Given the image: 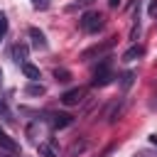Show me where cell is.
Masks as SVG:
<instances>
[{
	"label": "cell",
	"instance_id": "10",
	"mask_svg": "<svg viewBox=\"0 0 157 157\" xmlns=\"http://www.w3.org/2000/svg\"><path fill=\"white\" fill-rule=\"evenodd\" d=\"M27 52H29V49H27V44H25V42H17V44L12 47V56H15V61H22V64H25Z\"/></svg>",
	"mask_w": 157,
	"mask_h": 157
},
{
	"label": "cell",
	"instance_id": "5",
	"mask_svg": "<svg viewBox=\"0 0 157 157\" xmlns=\"http://www.w3.org/2000/svg\"><path fill=\"white\" fill-rule=\"evenodd\" d=\"M27 34H29V39H32V47H34V49H47V47H49V44H47V37H44V32H42V29L29 27V29H27Z\"/></svg>",
	"mask_w": 157,
	"mask_h": 157
},
{
	"label": "cell",
	"instance_id": "3",
	"mask_svg": "<svg viewBox=\"0 0 157 157\" xmlns=\"http://www.w3.org/2000/svg\"><path fill=\"white\" fill-rule=\"evenodd\" d=\"M113 44H115V37H108V39H103V42H96V44H91L88 49H83L81 52V61H91V59H103L105 56V52L108 49H113Z\"/></svg>",
	"mask_w": 157,
	"mask_h": 157
},
{
	"label": "cell",
	"instance_id": "12",
	"mask_svg": "<svg viewBox=\"0 0 157 157\" xmlns=\"http://www.w3.org/2000/svg\"><path fill=\"white\" fill-rule=\"evenodd\" d=\"M54 78H56L59 83H69V81H71V74H69L66 69H54Z\"/></svg>",
	"mask_w": 157,
	"mask_h": 157
},
{
	"label": "cell",
	"instance_id": "1",
	"mask_svg": "<svg viewBox=\"0 0 157 157\" xmlns=\"http://www.w3.org/2000/svg\"><path fill=\"white\" fill-rule=\"evenodd\" d=\"M113 78H115V74H113V59H110V56H103V61H101V64L96 66V71H93L91 86H93V88H103V86L113 83Z\"/></svg>",
	"mask_w": 157,
	"mask_h": 157
},
{
	"label": "cell",
	"instance_id": "16",
	"mask_svg": "<svg viewBox=\"0 0 157 157\" xmlns=\"http://www.w3.org/2000/svg\"><path fill=\"white\" fill-rule=\"evenodd\" d=\"M32 5H34L37 10H47V7H49V0H32Z\"/></svg>",
	"mask_w": 157,
	"mask_h": 157
},
{
	"label": "cell",
	"instance_id": "21",
	"mask_svg": "<svg viewBox=\"0 0 157 157\" xmlns=\"http://www.w3.org/2000/svg\"><path fill=\"white\" fill-rule=\"evenodd\" d=\"M0 157H2V155H0Z\"/></svg>",
	"mask_w": 157,
	"mask_h": 157
},
{
	"label": "cell",
	"instance_id": "15",
	"mask_svg": "<svg viewBox=\"0 0 157 157\" xmlns=\"http://www.w3.org/2000/svg\"><path fill=\"white\" fill-rule=\"evenodd\" d=\"M147 15H150V17H157V0H150V5H147Z\"/></svg>",
	"mask_w": 157,
	"mask_h": 157
},
{
	"label": "cell",
	"instance_id": "20",
	"mask_svg": "<svg viewBox=\"0 0 157 157\" xmlns=\"http://www.w3.org/2000/svg\"><path fill=\"white\" fill-rule=\"evenodd\" d=\"M0 83H2V71H0Z\"/></svg>",
	"mask_w": 157,
	"mask_h": 157
},
{
	"label": "cell",
	"instance_id": "8",
	"mask_svg": "<svg viewBox=\"0 0 157 157\" xmlns=\"http://www.w3.org/2000/svg\"><path fill=\"white\" fill-rule=\"evenodd\" d=\"M0 147H2V150H7V152H17V142H15V140H12L2 128H0Z\"/></svg>",
	"mask_w": 157,
	"mask_h": 157
},
{
	"label": "cell",
	"instance_id": "4",
	"mask_svg": "<svg viewBox=\"0 0 157 157\" xmlns=\"http://www.w3.org/2000/svg\"><path fill=\"white\" fill-rule=\"evenodd\" d=\"M86 96V88H69L66 93H61V103L64 105H78Z\"/></svg>",
	"mask_w": 157,
	"mask_h": 157
},
{
	"label": "cell",
	"instance_id": "9",
	"mask_svg": "<svg viewBox=\"0 0 157 157\" xmlns=\"http://www.w3.org/2000/svg\"><path fill=\"white\" fill-rule=\"evenodd\" d=\"M22 74H25V76H27L29 81H39V78H42L39 69H37L34 64H29V61H25V64H22Z\"/></svg>",
	"mask_w": 157,
	"mask_h": 157
},
{
	"label": "cell",
	"instance_id": "14",
	"mask_svg": "<svg viewBox=\"0 0 157 157\" xmlns=\"http://www.w3.org/2000/svg\"><path fill=\"white\" fill-rule=\"evenodd\" d=\"M7 34V15L5 12H0V39Z\"/></svg>",
	"mask_w": 157,
	"mask_h": 157
},
{
	"label": "cell",
	"instance_id": "17",
	"mask_svg": "<svg viewBox=\"0 0 157 157\" xmlns=\"http://www.w3.org/2000/svg\"><path fill=\"white\" fill-rule=\"evenodd\" d=\"M0 115H5V118H10V110H7V103L0 98Z\"/></svg>",
	"mask_w": 157,
	"mask_h": 157
},
{
	"label": "cell",
	"instance_id": "18",
	"mask_svg": "<svg viewBox=\"0 0 157 157\" xmlns=\"http://www.w3.org/2000/svg\"><path fill=\"white\" fill-rule=\"evenodd\" d=\"M108 5H110V7H120V5H123V0H108Z\"/></svg>",
	"mask_w": 157,
	"mask_h": 157
},
{
	"label": "cell",
	"instance_id": "13",
	"mask_svg": "<svg viewBox=\"0 0 157 157\" xmlns=\"http://www.w3.org/2000/svg\"><path fill=\"white\" fill-rule=\"evenodd\" d=\"M132 78H135V74H132V71H125V74H123V78H120V83H123V88H130V83H132Z\"/></svg>",
	"mask_w": 157,
	"mask_h": 157
},
{
	"label": "cell",
	"instance_id": "6",
	"mask_svg": "<svg viewBox=\"0 0 157 157\" xmlns=\"http://www.w3.org/2000/svg\"><path fill=\"white\" fill-rule=\"evenodd\" d=\"M74 123V115L71 113H54L52 115V125L56 128V130H64V128H69Z\"/></svg>",
	"mask_w": 157,
	"mask_h": 157
},
{
	"label": "cell",
	"instance_id": "2",
	"mask_svg": "<svg viewBox=\"0 0 157 157\" xmlns=\"http://www.w3.org/2000/svg\"><path fill=\"white\" fill-rule=\"evenodd\" d=\"M78 25H81V29H83L86 34H96V32H101V29H103L105 20H103V15H101L98 10H86V12L81 15Z\"/></svg>",
	"mask_w": 157,
	"mask_h": 157
},
{
	"label": "cell",
	"instance_id": "19",
	"mask_svg": "<svg viewBox=\"0 0 157 157\" xmlns=\"http://www.w3.org/2000/svg\"><path fill=\"white\" fill-rule=\"evenodd\" d=\"M150 142H152V145H157V135H152V137H150Z\"/></svg>",
	"mask_w": 157,
	"mask_h": 157
},
{
	"label": "cell",
	"instance_id": "11",
	"mask_svg": "<svg viewBox=\"0 0 157 157\" xmlns=\"http://www.w3.org/2000/svg\"><path fill=\"white\" fill-rule=\"evenodd\" d=\"M25 91H27L29 96H44V91H47V88H44L42 83H37V81H32V83H29V86H27Z\"/></svg>",
	"mask_w": 157,
	"mask_h": 157
},
{
	"label": "cell",
	"instance_id": "7",
	"mask_svg": "<svg viewBox=\"0 0 157 157\" xmlns=\"http://www.w3.org/2000/svg\"><path fill=\"white\" fill-rule=\"evenodd\" d=\"M142 54H145V47H142V44H132V47L123 54V61H135V59H140Z\"/></svg>",
	"mask_w": 157,
	"mask_h": 157
}]
</instances>
